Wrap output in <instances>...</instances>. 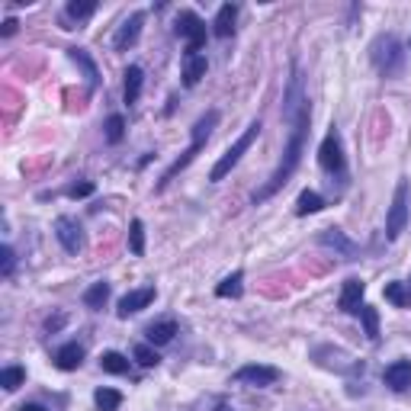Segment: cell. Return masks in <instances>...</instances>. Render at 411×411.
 <instances>
[{
    "label": "cell",
    "mask_w": 411,
    "mask_h": 411,
    "mask_svg": "<svg viewBox=\"0 0 411 411\" xmlns=\"http://www.w3.org/2000/svg\"><path fill=\"white\" fill-rule=\"evenodd\" d=\"M276 379H280V372L273 370V366H241V370L235 372V382H248V385H273Z\"/></svg>",
    "instance_id": "cell-10"
},
{
    "label": "cell",
    "mask_w": 411,
    "mask_h": 411,
    "mask_svg": "<svg viewBox=\"0 0 411 411\" xmlns=\"http://www.w3.org/2000/svg\"><path fill=\"white\" fill-rule=\"evenodd\" d=\"M206 68H209V64H206V55H186L183 58V83L186 87H196V83L206 77Z\"/></svg>",
    "instance_id": "cell-15"
},
{
    "label": "cell",
    "mask_w": 411,
    "mask_h": 411,
    "mask_svg": "<svg viewBox=\"0 0 411 411\" xmlns=\"http://www.w3.org/2000/svg\"><path fill=\"white\" fill-rule=\"evenodd\" d=\"M215 126H218V113H215V109H209V113H206L203 119H199L196 126H193V141H190V148H186V151L180 154V158L173 161V164H171V167H167V171H164V177H161L158 190H164V186L171 183V180L177 177V173L183 171V167H190L193 161H196V154H199V151H203V148H206V141H209V135H212V128H215Z\"/></svg>",
    "instance_id": "cell-2"
},
{
    "label": "cell",
    "mask_w": 411,
    "mask_h": 411,
    "mask_svg": "<svg viewBox=\"0 0 411 411\" xmlns=\"http://www.w3.org/2000/svg\"><path fill=\"white\" fill-rule=\"evenodd\" d=\"M81 363H83V347L81 344L58 347V353H55V366H58V370H77Z\"/></svg>",
    "instance_id": "cell-16"
},
{
    "label": "cell",
    "mask_w": 411,
    "mask_h": 411,
    "mask_svg": "<svg viewBox=\"0 0 411 411\" xmlns=\"http://www.w3.org/2000/svg\"><path fill=\"white\" fill-rule=\"evenodd\" d=\"M141 23H145V13H132V16L122 23V29L116 32V39H113L116 49L126 51L128 45H135V39H138V32H141Z\"/></svg>",
    "instance_id": "cell-11"
},
{
    "label": "cell",
    "mask_w": 411,
    "mask_h": 411,
    "mask_svg": "<svg viewBox=\"0 0 411 411\" xmlns=\"http://www.w3.org/2000/svg\"><path fill=\"white\" fill-rule=\"evenodd\" d=\"M385 385H392V389H408L411 385V360H398V363L385 366Z\"/></svg>",
    "instance_id": "cell-13"
},
{
    "label": "cell",
    "mask_w": 411,
    "mask_h": 411,
    "mask_svg": "<svg viewBox=\"0 0 411 411\" xmlns=\"http://www.w3.org/2000/svg\"><path fill=\"white\" fill-rule=\"evenodd\" d=\"M90 193H93V183H77V186H71V190H68V196L81 199V196H90Z\"/></svg>",
    "instance_id": "cell-33"
},
{
    "label": "cell",
    "mask_w": 411,
    "mask_h": 411,
    "mask_svg": "<svg viewBox=\"0 0 411 411\" xmlns=\"http://www.w3.org/2000/svg\"><path fill=\"white\" fill-rule=\"evenodd\" d=\"M16 19H4V26H0V36H13V32H16Z\"/></svg>",
    "instance_id": "cell-34"
},
{
    "label": "cell",
    "mask_w": 411,
    "mask_h": 411,
    "mask_svg": "<svg viewBox=\"0 0 411 411\" xmlns=\"http://www.w3.org/2000/svg\"><path fill=\"white\" fill-rule=\"evenodd\" d=\"M141 81H145V77H141V68H138V64H132V68L126 71V103H135V100H138Z\"/></svg>",
    "instance_id": "cell-22"
},
{
    "label": "cell",
    "mask_w": 411,
    "mask_h": 411,
    "mask_svg": "<svg viewBox=\"0 0 411 411\" xmlns=\"http://www.w3.org/2000/svg\"><path fill=\"white\" fill-rule=\"evenodd\" d=\"M177 36L186 39V55H199V49L206 45V23L193 10H183L177 16Z\"/></svg>",
    "instance_id": "cell-6"
},
{
    "label": "cell",
    "mask_w": 411,
    "mask_h": 411,
    "mask_svg": "<svg viewBox=\"0 0 411 411\" xmlns=\"http://www.w3.org/2000/svg\"><path fill=\"white\" fill-rule=\"evenodd\" d=\"M93 10H96L93 0H71V4H68V16L71 19H87Z\"/></svg>",
    "instance_id": "cell-28"
},
{
    "label": "cell",
    "mask_w": 411,
    "mask_h": 411,
    "mask_svg": "<svg viewBox=\"0 0 411 411\" xmlns=\"http://www.w3.org/2000/svg\"><path fill=\"white\" fill-rule=\"evenodd\" d=\"M93 398H96V408L100 411H116L122 405V395L116 389H96Z\"/></svg>",
    "instance_id": "cell-25"
},
{
    "label": "cell",
    "mask_w": 411,
    "mask_h": 411,
    "mask_svg": "<svg viewBox=\"0 0 411 411\" xmlns=\"http://www.w3.org/2000/svg\"><path fill=\"white\" fill-rule=\"evenodd\" d=\"M318 164L325 167L328 173H344V151H340V138L334 128L325 135V141H321V148H318Z\"/></svg>",
    "instance_id": "cell-7"
},
{
    "label": "cell",
    "mask_w": 411,
    "mask_h": 411,
    "mask_svg": "<svg viewBox=\"0 0 411 411\" xmlns=\"http://www.w3.org/2000/svg\"><path fill=\"white\" fill-rule=\"evenodd\" d=\"M363 293H366V286H363V280H347L344 283V289H340V312H360V302H363Z\"/></svg>",
    "instance_id": "cell-12"
},
{
    "label": "cell",
    "mask_w": 411,
    "mask_h": 411,
    "mask_svg": "<svg viewBox=\"0 0 411 411\" xmlns=\"http://www.w3.org/2000/svg\"><path fill=\"white\" fill-rule=\"evenodd\" d=\"M405 225H408V183L402 180V183L395 186L389 218H385V238H389V241H395V238L405 231Z\"/></svg>",
    "instance_id": "cell-5"
},
{
    "label": "cell",
    "mask_w": 411,
    "mask_h": 411,
    "mask_svg": "<svg viewBox=\"0 0 411 411\" xmlns=\"http://www.w3.org/2000/svg\"><path fill=\"white\" fill-rule=\"evenodd\" d=\"M321 209H325V199H321L315 190L299 193V203H295V212H299V215H312V212H321Z\"/></svg>",
    "instance_id": "cell-18"
},
{
    "label": "cell",
    "mask_w": 411,
    "mask_h": 411,
    "mask_svg": "<svg viewBox=\"0 0 411 411\" xmlns=\"http://www.w3.org/2000/svg\"><path fill=\"white\" fill-rule=\"evenodd\" d=\"M408 305H411V293H408Z\"/></svg>",
    "instance_id": "cell-36"
},
{
    "label": "cell",
    "mask_w": 411,
    "mask_h": 411,
    "mask_svg": "<svg viewBox=\"0 0 411 411\" xmlns=\"http://www.w3.org/2000/svg\"><path fill=\"white\" fill-rule=\"evenodd\" d=\"M154 302V286H145V289H132V293H126L119 299V318H128V315L141 312V308H148Z\"/></svg>",
    "instance_id": "cell-9"
},
{
    "label": "cell",
    "mask_w": 411,
    "mask_h": 411,
    "mask_svg": "<svg viewBox=\"0 0 411 411\" xmlns=\"http://www.w3.org/2000/svg\"><path fill=\"white\" fill-rule=\"evenodd\" d=\"M283 122L289 126V141L283 148V161L276 164V171L270 173V180L260 190L250 196V203L260 206L267 203L273 193H280L286 186V180L295 173L302 158V148H305V132H308V100H305V87H302V71L299 64H293V74L286 83V96H283Z\"/></svg>",
    "instance_id": "cell-1"
},
{
    "label": "cell",
    "mask_w": 411,
    "mask_h": 411,
    "mask_svg": "<svg viewBox=\"0 0 411 411\" xmlns=\"http://www.w3.org/2000/svg\"><path fill=\"white\" fill-rule=\"evenodd\" d=\"M122 135H126V119L122 116H109L106 119V141H122Z\"/></svg>",
    "instance_id": "cell-29"
},
{
    "label": "cell",
    "mask_w": 411,
    "mask_h": 411,
    "mask_svg": "<svg viewBox=\"0 0 411 411\" xmlns=\"http://www.w3.org/2000/svg\"><path fill=\"white\" fill-rule=\"evenodd\" d=\"M241 283H244V273L235 270V273L225 276V280L215 286V295L218 299H238V295H241Z\"/></svg>",
    "instance_id": "cell-17"
},
{
    "label": "cell",
    "mask_w": 411,
    "mask_h": 411,
    "mask_svg": "<svg viewBox=\"0 0 411 411\" xmlns=\"http://www.w3.org/2000/svg\"><path fill=\"white\" fill-rule=\"evenodd\" d=\"M173 334H177L173 321H158V325L148 328V340H151V344H171Z\"/></svg>",
    "instance_id": "cell-19"
},
{
    "label": "cell",
    "mask_w": 411,
    "mask_h": 411,
    "mask_svg": "<svg viewBox=\"0 0 411 411\" xmlns=\"http://www.w3.org/2000/svg\"><path fill=\"white\" fill-rule=\"evenodd\" d=\"M23 382H26V370H23V366H6V370L0 372V385H4L6 392H16Z\"/></svg>",
    "instance_id": "cell-24"
},
{
    "label": "cell",
    "mask_w": 411,
    "mask_h": 411,
    "mask_svg": "<svg viewBox=\"0 0 411 411\" xmlns=\"http://www.w3.org/2000/svg\"><path fill=\"white\" fill-rule=\"evenodd\" d=\"M235 16H238V6L235 4H222L215 13V23H212V32L218 39H228L235 32Z\"/></svg>",
    "instance_id": "cell-14"
},
{
    "label": "cell",
    "mask_w": 411,
    "mask_h": 411,
    "mask_svg": "<svg viewBox=\"0 0 411 411\" xmlns=\"http://www.w3.org/2000/svg\"><path fill=\"white\" fill-rule=\"evenodd\" d=\"M360 318H363V328L370 334V340H379V315L372 305H360Z\"/></svg>",
    "instance_id": "cell-26"
},
{
    "label": "cell",
    "mask_w": 411,
    "mask_h": 411,
    "mask_svg": "<svg viewBox=\"0 0 411 411\" xmlns=\"http://www.w3.org/2000/svg\"><path fill=\"white\" fill-rule=\"evenodd\" d=\"M402 58H405V51L395 36H379L376 42H372V61H376V68L382 71L385 77L402 68Z\"/></svg>",
    "instance_id": "cell-4"
},
{
    "label": "cell",
    "mask_w": 411,
    "mask_h": 411,
    "mask_svg": "<svg viewBox=\"0 0 411 411\" xmlns=\"http://www.w3.org/2000/svg\"><path fill=\"white\" fill-rule=\"evenodd\" d=\"M55 238L61 241V248L68 250V254H77V250L83 248L81 225H77L71 215H58V218H55Z\"/></svg>",
    "instance_id": "cell-8"
},
{
    "label": "cell",
    "mask_w": 411,
    "mask_h": 411,
    "mask_svg": "<svg viewBox=\"0 0 411 411\" xmlns=\"http://www.w3.org/2000/svg\"><path fill=\"white\" fill-rule=\"evenodd\" d=\"M321 244H325V248H338V250H344L347 257H353V244L347 241L338 228H325V231H321Z\"/></svg>",
    "instance_id": "cell-21"
},
{
    "label": "cell",
    "mask_w": 411,
    "mask_h": 411,
    "mask_svg": "<svg viewBox=\"0 0 411 411\" xmlns=\"http://www.w3.org/2000/svg\"><path fill=\"white\" fill-rule=\"evenodd\" d=\"M382 293H385V299H389L392 305H398V308H405V305H408V293H405V286H402V283H389V286H385Z\"/></svg>",
    "instance_id": "cell-30"
},
{
    "label": "cell",
    "mask_w": 411,
    "mask_h": 411,
    "mask_svg": "<svg viewBox=\"0 0 411 411\" xmlns=\"http://www.w3.org/2000/svg\"><path fill=\"white\" fill-rule=\"evenodd\" d=\"M19 411H49V408H42V405H23Z\"/></svg>",
    "instance_id": "cell-35"
},
{
    "label": "cell",
    "mask_w": 411,
    "mask_h": 411,
    "mask_svg": "<svg viewBox=\"0 0 411 411\" xmlns=\"http://www.w3.org/2000/svg\"><path fill=\"white\" fill-rule=\"evenodd\" d=\"M100 366L106 372H113V376H122V372H128V360L122 357V353H116V350H106L100 357Z\"/></svg>",
    "instance_id": "cell-23"
},
{
    "label": "cell",
    "mask_w": 411,
    "mask_h": 411,
    "mask_svg": "<svg viewBox=\"0 0 411 411\" xmlns=\"http://www.w3.org/2000/svg\"><path fill=\"white\" fill-rule=\"evenodd\" d=\"M135 360H138L141 366H158V363H161L158 350H154V347H148V344H138V347H135Z\"/></svg>",
    "instance_id": "cell-31"
},
{
    "label": "cell",
    "mask_w": 411,
    "mask_h": 411,
    "mask_svg": "<svg viewBox=\"0 0 411 411\" xmlns=\"http://www.w3.org/2000/svg\"><path fill=\"white\" fill-rule=\"evenodd\" d=\"M13 260H16V257H13V248H10V244H4V248H0V273H4V276L13 273Z\"/></svg>",
    "instance_id": "cell-32"
},
{
    "label": "cell",
    "mask_w": 411,
    "mask_h": 411,
    "mask_svg": "<svg viewBox=\"0 0 411 411\" xmlns=\"http://www.w3.org/2000/svg\"><path fill=\"white\" fill-rule=\"evenodd\" d=\"M257 135H260V122L254 119L248 128H244V135H241V138H238L235 145H231L228 151H225L222 158H218V164L212 167V173H209V180H212V183H218V180H225V173H231V167H235L238 161H241V154L248 151L250 145H254V138H257Z\"/></svg>",
    "instance_id": "cell-3"
},
{
    "label": "cell",
    "mask_w": 411,
    "mask_h": 411,
    "mask_svg": "<svg viewBox=\"0 0 411 411\" xmlns=\"http://www.w3.org/2000/svg\"><path fill=\"white\" fill-rule=\"evenodd\" d=\"M109 299V283H93V286L83 293V305L87 308H103Z\"/></svg>",
    "instance_id": "cell-20"
},
{
    "label": "cell",
    "mask_w": 411,
    "mask_h": 411,
    "mask_svg": "<svg viewBox=\"0 0 411 411\" xmlns=\"http://www.w3.org/2000/svg\"><path fill=\"white\" fill-rule=\"evenodd\" d=\"M128 248H132V254H145V225L135 218L132 228H128Z\"/></svg>",
    "instance_id": "cell-27"
}]
</instances>
